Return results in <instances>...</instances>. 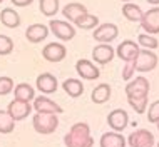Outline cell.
Here are the masks:
<instances>
[{"instance_id":"obj_1","label":"cell","mask_w":159,"mask_h":147,"mask_svg":"<svg viewBox=\"0 0 159 147\" xmlns=\"http://www.w3.org/2000/svg\"><path fill=\"white\" fill-rule=\"evenodd\" d=\"M66 147H92L94 139L91 137V129L85 122H77L64 137Z\"/></svg>"},{"instance_id":"obj_2","label":"cell","mask_w":159,"mask_h":147,"mask_svg":"<svg viewBox=\"0 0 159 147\" xmlns=\"http://www.w3.org/2000/svg\"><path fill=\"white\" fill-rule=\"evenodd\" d=\"M32 125L39 134H44V136L52 134L59 125L57 114H40V112H37L32 119Z\"/></svg>"},{"instance_id":"obj_3","label":"cell","mask_w":159,"mask_h":147,"mask_svg":"<svg viewBox=\"0 0 159 147\" xmlns=\"http://www.w3.org/2000/svg\"><path fill=\"white\" fill-rule=\"evenodd\" d=\"M132 65H134V70L149 72V70H152V69L157 65V55L152 54L149 49L139 50V54L136 55L134 60H132Z\"/></svg>"},{"instance_id":"obj_4","label":"cell","mask_w":159,"mask_h":147,"mask_svg":"<svg viewBox=\"0 0 159 147\" xmlns=\"http://www.w3.org/2000/svg\"><path fill=\"white\" fill-rule=\"evenodd\" d=\"M34 107L30 105V102H24L19 99H14L7 107V112L10 114V117L14 120H24L25 117H29V114L32 112Z\"/></svg>"},{"instance_id":"obj_5","label":"cell","mask_w":159,"mask_h":147,"mask_svg":"<svg viewBox=\"0 0 159 147\" xmlns=\"http://www.w3.org/2000/svg\"><path fill=\"white\" fill-rule=\"evenodd\" d=\"M49 27L59 40H70L75 35V29L69 22H64V20H50Z\"/></svg>"},{"instance_id":"obj_6","label":"cell","mask_w":159,"mask_h":147,"mask_svg":"<svg viewBox=\"0 0 159 147\" xmlns=\"http://www.w3.org/2000/svg\"><path fill=\"white\" fill-rule=\"evenodd\" d=\"M66 55H67V49L59 42H50L42 50V57L49 60V62H61V60L66 59Z\"/></svg>"},{"instance_id":"obj_7","label":"cell","mask_w":159,"mask_h":147,"mask_svg":"<svg viewBox=\"0 0 159 147\" xmlns=\"http://www.w3.org/2000/svg\"><path fill=\"white\" fill-rule=\"evenodd\" d=\"M127 97H148L149 94V82L144 77H136V80H131L126 85Z\"/></svg>"},{"instance_id":"obj_8","label":"cell","mask_w":159,"mask_h":147,"mask_svg":"<svg viewBox=\"0 0 159 147\" xmlns=\"http://www.w3.org/2000/svg\"><path fill=\"white\" fill-rule=\"evenodd\" d=\"M119 33V29L114 24H102L94 30V40L101 42V44H109L112 42Z\"/></svg>"},{"instance_id":"obj_9","label":"cell","mask_w":159,"mask_h":147,"mask_svg":"<svg viewBox=\"0 0 159 147\" xmlns=\"http://www.w3.org/2000/svg\"><path fill=\"white\" fill-rule=\"evenodd\" d=\"M75 70H77V74H79L82 79H85V80H96V79H99V75H101L99 67H96V65L91 62V60H87V59L77 60Z\"/></svg>"},{"instance_id":"obj_10","label":"cell","mask_w":159,"mask_h":147,"mask_svg":"<svg viewBox=\"0 0 159 147\" xmlns=\"http://www.w3.org/2000/svg\"><path fill=\"white\" fill-rule=\"evenodd\" d=\"M107 124H109V127L112 129L114 132L124 131V129L127 127V124H129V115H127V112L122 110V109L112 110L109 115H107Z\"/></svg>"},{"instance_id":"obj_11","label":"cell","mask_w":159,"mask_h":147,"mask_svg":"<svg viewBox=\"0 0 159 147\" xmlns=\"http://www.w3.org/2000/svg\"><path fill=\"white\" fill-rule=\"evenodd\" d=\"M141 27H143L148 33H157L159 32V8L154 7L143 14L141 19Z\"/></svg>"},{"instance_id":"obj_12","label":"cell","mask_w":159,"mask_h":147,"mask_svg":"<svg viewBox=\"0 0 159 147\" xmlns=\"http://www.w3.org/2000/svg\"><path fill=\"white\" fill-rule=\"evenodd\" d=\"M152 144H154V134L146 131V129H139V131L129 136V145L131 147H152Z\"/></svg>"},{"instance_id":"obj_13","label":"cell","mask_w":159,"mask_h":147,"mask_svg":"<svg viewBox=\"0 0 159 147\" xmlns=\"http://www.w3.org/2000/svg\"><path fill=\"white\" fill-rule=\"evenodd\" d=\"M32 107L37 112H40V114H61L62 112V107H59L54 100H50L49 97H44V96L34 99Z\"/></svg>"},{"instance_id":"obj_14","label":"cell","mask_w":159,"mask_h":147,"mask_svg":"<svg viewBox=\"0 0 159 147\" xmlns=\"http://www.w3.org/2000/svg\"><path fill=\"white\" fill-rule=\"evenodd\" d=\"M139 45L136 44L134 40H124L121 45L117 47V57L124 60V62H132L136 59V55L139 54Z\"/></svg>"},{"instance_id":"obj_15","label":"cell","mask_w":159,"mask_h":147,"mask_svg":"<svg viewBox=\"0 0 159 147\" xmlns=\"http://www.w3.org/2000/svg\"><path fill=\"white\" fill-rule=\"evenodd\" d=\"M114 54H116L114 49L107 44H99L92 49V59L96 60L97 64H101V65L109 64L111 60L114 59Z\"/></svg>"},{"instance_id":"obj_16","label":"cell","mask_w":159,"mask_h":147,"mask_svg":"<svg viewBox=\"0 0 159 147\" xmlns=\"http://www.w3.org/2000/svg\"><path fill=\"white\" fill-rule=\"evenodd\" d=\"M37 84V89L40 90L42 94H54L55 90H57V79L52 75V74L45 72V74H40V75L37 77L35 80Z\"/></svg>"},{"instance_id":"obj_17","label":"cell","mask_w":159,"mask_h":147,"mask_svg":"<svg viewBox=\"0 0 159 147\" xmlns=\"http://www.w3.org/2000/svg\"><path fill=\"white\" fill-rule=\"evenodd\" d=\"M47 35H49V29H47L44 24H34L30 27H27V30H25V37H27V40L32 42V44H39V42L45 40Z\"/></svg>"},{"instance_id":"obj_18","label":"cell","mask_w":159,"mask_h":147,"mask_svg":"<svg viewBox=\"0 0 159 147\" xmlns=\"http://www.w3.org/2000/svg\"><path fill=\"white\" fill-rule=\"evenodd\" d=\"M84 14H87V8H85L82 3H77V2L67 3V5L62 8V15L66 17L69 22H75V20Z\"/></svg>"},{"instance_id":"obj_19","label":"cell","mask_w":159,"mask_h":147,"mask_svg":"<svg viewBox=\"0 0 159 147\" xmlns=\"http://www.w3.org/2000/svg\"><path fill=\"white\" fill-rule=\"evenodd\" d=\"M99 144L101 147H126V139L117 132H106L102 134Z\"/></svg>"},{"instance_id":"obj_20","label":"cell","mask_w":159,"mask_h":147,"mask_svg":"<svg viewBox=\"0 0 159 147\" xmlns=\"http://www.w3.org/2000/svg\"><path fill=\"white\" fill-rule=\"evenodd\" d=\"M0 22L8 29H15L20 25V15L17 14L14 8H3L0 12Z\"/></svg>"},{"instance_id":"obj_21","label":"cell","mask_w":159,"mask_h":147,"mask_svg":"<svg viewBox=\"0 0 159 147\" xmlns=\"http://www.w3.org/2000/svg\"><path fill=\"white\" fill-rule=\"evenodd\" d=\"M91 99L94 104H106L111 99V87L109 84H99L96 89L92 90Z\"/></svg>"},{"instance_id":"obj_22","label":"cell","mask_w":159,"mask_h":147,"mask_svg":"<svg viewBox=\"0 0 159 147\" xmlns=\"http://www.w3.org/2000/svg\"><path fill=\"white\" fill-rule=\"evenodd\" d=\"M14 96H15V99H19V100L30 102L35 99V90H34V87L29 84H19V85H15Z\"/></svg>"},{"instance_id":"obj_23","label":"cell","mask_w":159,"mask_h":147,"mask_svg":"<svg viewBox=\"0 0 159 147\" xmlns=\"http://www.w3.org/2000/svg\"><path fill=\"white\" fill-rule=\"evenodd\" d=\"M122 14H124V17H126L127 20H131V22H141L144 12L141 10L139 5L127 2V3H124V7H122Z\"/></svg>"},{"instance_id":"obj_24","label":"cell","mask_w":159,"mask_h":147,"mask_svg":"<svg viewBox=\"0 0 159 147\" xmlns=\"http://www.w3.org/2000/svg\"><path fill=\"white\" fill-rule=\"evenodd\" d=\"M62 87H64V90H66V94H69V96L74 97V99L79 97V96H82V92H84L82 82L77 80V79H67V80H64Z\"/></svg>"},{"instance_id":"obj_25","label":"cell","mask_w":159,"mask_h":147,"mask_svg":"<svg viewBox=\"0 0 159 147\" xmlns=\"http://www.w3.org/2000/svg\"><path fill=\"white\" fill-rule=\"evenodd\" d=\"M75 27H79V29H84V30H89V29H94V27H97L99 25V19L96 15H91V14H84V15H80L79 19L75 20Z\"/></svg>"},{"instance_id":"obj_26","label":"cell","mask_w":159,"mask_h":147,"mask_svg":"<svg viewBox=\"0 0 159 147\" xmlns=\"http://www.w3.org/2000/svg\"><path fill=\"white\" fill-rule=\"evenodd\" d=\"M15 127V120L7 110H0V134H10Z\"/></svg>"},{"instance_id":"obj_27","label":"cell","mask_w":159,"mask_h":147,"mask_svg":"<svg viewBox=\"0 0 159 147\" xmlns=\"http://www.w3.org/2000/svg\"><path fill=\"white\" fill-rule=\"evenodd\" d=\"M39 8H40V12L44 15L52 17L59 10V0H40L39 2Z\"/></svg>"},{"instance_id":"obj_28","label":"cell","mask_w":159,"mask_h":147,"mask_svg":"<svg viewBox=\"0 0 159 147\" xmlns=\"http://www.w3.org/2000/svg\"><path fill=\"white\" fill-rule=\"evenodd\" d=\"M127 102L137 114H143L148 107V97H127Z\"/></svg>"},{"instance_id":"obj_29","label":"cell","mask_w":159,"mask_h":147,"mask_svg":"<svg viewBox=\"0 0 159 147\" xmlns=\"http://www.w3.org/2000/svg\"><path fill=\"white\" fill-rule=\"evenodd\" d=\"M14 50V42L10 37L7 35H0V55H8Z\"/></svg>"},{"instance_id":"obj_30","label":"cell","mask_w":159,"mask_h":147,"mask_svg":"<svg viewBox=\"0 0 159 147\" xmlns=\"http://www.w3.org/2000/svg\"><path fill=\"white\" fill-rule=\"evenodd\" d=\"M137 40H139L141 45L146 47V49H149V50H152V49L157 47V40L154 37H151L149 33H141V35L137 37Z\"/></svg>"},{"instance_id":"obj_31","label":"cell","mask_w":159,"mask_h":147,"mask_svg":"<svg viewBox=\"0 0 159 147\" xmlns=\"http://www.w3.org/2000/svg\"><path fill=\"white\" fill-rule=\"evenodd\" d=\"M14 90V80L10 77H0V96H7Z\"/></svg>"},{"instance_id":"obj_32","label":"cell","mask_w":159,"mask_h":147,"mask_svg":"<svg viewBox=\"0 0 159 147\" xmlns=\"http://www.w3.org/2000/svg\"><path fill=\"white\" fill-rule=\"evenodd\" d=\"M148 120L149 122H154L156 124L159 120V100L152 102L151 105H149V110H148Z\"/></svg>"},{"instance_id":"obj_33","label":"cell","mask_w":159,"mask_h":147,"mask_svg":"<svg viewBox=\"0 0 159 147\" xmlns=\"http://www.w3.org/2000/svg\"><path fill=\"white\" fill-rule=\"evenodd\" d=\"M134 65L132 62H126V67H124V72H122V79L124 80H131L132 79V74H134Z\"/></svg>"},{"instance_id":"obj_34","label":"cell","mask_w":159,"mask_h":147,"mask_svg":"<svg viewBox=\"0 0 159 147\" xmlns=\"http://www.w3.org/2000/svg\"><path fill=\"white\" fill-rule=\"evenodd\" d=\"M10 2L14 3L15 7H27V5H30L34 0H10Z\"/></svg>"},{"instance_id":"obj_35","label":"cell","mask_w":159,"mask_h":147,"mask_svg":"<svg viewBox=\"0 0 159 147\" xmlns=\"http://www.w3.org/2000/svg\"><path fill=\"white\" fill-rule=\"evenodd\" d=\"M148 2H149V3H152V5H157L159 0H148Z\"/></svg>"},{"instance_id":"obj_36","label":"cell","mask_w":159,"mask_h":147,"mask_svg":"<svg viewBox=\"0 0 159 147\" xmlns=\"http://www.w3.org/2000/svg\"><path fill=\"white\" fill-rule=\"evenodd\" d=\"M156 124H157V131H159V120H157V122H156Z\"/></svg>"},{"instance_id":"obj_37","label":"cell","mask_w":159,"mask_h":147,"mask_svg":"<svg viewBox=\"0 0 159 147\" xmlns=\"http://www.w3.org/2000/svg\"><path fill=\"white\" fill-rule=\"evenodd\" d=\"M122 2H129V0H122Z\"/></svg>"},{"instance_id":"obj_38","label":"cell","mask_w":159,"mask_h":147,"mask_svg":"<svg viewBox=\"0 0 159 147\" xmlns=\"http://www.w3.org/2000/svg\"><path fill=\"white\" fill-rule=\"evenodd\" d=\"M157 147H159V142H157Z\"/></svg>"},{"instance_id":"obj_39","label":"cell","mask_w":159,"mask_h":147,"mask_svg":"<svg viewBox=\"0 0 159 147\" xmlns=\"http://www.w3.org/2000/svg\"><path fill=\"white\" fill-rule=\"evenodd\" d=\"M0 2H3V0H0Z\"/></svg>"}]
</instances>
